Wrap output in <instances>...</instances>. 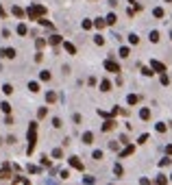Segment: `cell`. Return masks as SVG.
Here are the masks:
<instances>
[{
	"label": "cell",
	"mask_w": 172,
	"mask_h": 185,
	"mask_svg": "<svg viewBox=\"0 0 172 185\" xmlns=\"http://www.w3.org/2000/svg\"><path fill=\"white\" fill-rule=\"evenodd\" d=\"M70 165H72V168H76V170H83V161H81L78 159V157H70Z\"/></svg>",
	"instance_id": "8992f818"
},
{
	"label": "cell",
	"mask_w": 172,
	"mask_h": 185,
	"mask_svg": "<svg viewBox=\"0 0 172 185\" xmlns=\"http://www.w3.org/2000/svg\"><path fill=\"white\" fill-rule=\"evenodd\" d=\"M46 13V7L44 5H31L26 9V15H29V20H39V17Z\"/></svg>",
	"instance_id": "7a4b0ae2"
},
{
	"label": "cell",
	"mask_w": 172,
	"mask_h": 185,
	"mask_svg": "<svg viewBox=\"0 0 172 185\" xmlns=\"http://www.w3.org/2000/svg\"><path fill=\"white\" fill-rule=\"evenodd\" d=\"M140 183H142V185H150V181H148V179H142Z\"/></svg>",
	"instance_id": "816d5d0a"
},
{
	"label": "cell",
	"mask_w": 172,
	"mask_h": 185,
	"mask_svg": "<svg viewBox=\"0 0 172 185\" xmlns=\"http://www.w3.org/2000/svg\"><path fill=\"white\" fill-rule=\"evenodd\" d=\"M170 39H172V33H170Z\"/></svg>",
	"instance_id": "11a10c76"
},
{
	"label": "cell",
	"mask_w": 172,
	"mask_h": 185,
	"mask_svg": "<svg viewBox=\"0 0 172 185\" xmlns=\"http://www.w3.org/2000/svg\"><path fill=\"white\" fill-rule=\"evenodd\" d=\"M59 177H61V179H68V177H70V172H68V170H61Z\"/></svg>",
	"instance_id": "7dc6e473"
},
{
	"label": "cell",
	"mask_w": 172,
	"mask_h": 185,
	"mask_svg": "<svg viewBox=\"0 0 172 185\" xmlns=\"http://www.w3.org/2000/svg\"><path fill=\"white\" fill-rule=\"evenodd\" d=\"M39 163L44 165V168H50V159H48L46 155H41V159H39Z\"/></svg>",
	"instance_id": "4316f807"
},
{
	"label": "cell",
	"mask_w": 172,
	"mask_h": 185,
	"mask_svg": "<svg viewBox=\"0 0 172 185\" xmlns=\"http://www.w3.org/2000/svg\"><path fill=\"white\" fill-rule=\"evenodd\" d=\"M105 70H107V72H115V74H118V72H120V66H118L113 59H107V61H105Z\"/></svg>",
	"instance_id": "277c9868"
},
{
	"label": "cell",
	"mask_w": 172,
	"mask_h": 185,
	"mask_svg": "<svg viewBox=\"0 0 172 185\" xmlns=\"http://www.w3.org/2000/svg\"><path fill=\"white\" fill-rule=\"evenodd\" d=\"M72 120H74L76 124H81V113H74V116H72Z\"/></svg>",
	"instance_id": "bcb514c9"
},
{
	"label": "cell",
	"mask_w": 172,
	"mask_h": 185,
	"mask_svg": "<svg viewBox=\"0 0 172 185\" xmlns=\"http://www.w3.org/2000/svg\"><path fill=\"white\" fill-rule=\"evenodd\" d=\"M57 100V94L55 91H46V103H55Z\"/></svg>",
	"instance_id": "ac0fdd59"
},
{
	"label": "cell",
	"mask_w": 172,
	"mask_h": 185,
	"mask_svg": "<svg viewBox=\"0 0 172 185\" xmlns=\"http://www.w3.org/2000/svg\"><path fill=\"white\" fill-rule=\"evenodd\" d=\"M94 44H96V46H103V44H105V37H103V35H96V37H94Z\"/></svg>",
	"instance_id": "f546056e"
},
{
	"label": "cell",
	"mask_w": 172,
	"mask_h": 185,
	"mask_svg": "<svg viewBox=\"0 0 172 185\" xmlns=\"http://www.w3.org/2000/svg\"><path fill=\"white\" fill-rule=\"evenodd\" d=\"M92 157H94L96 161H100V159H103V150H94V153H92Z\"/></svg>",
	"instance_id": "ab89813d"
},
{
	"label": "cell",
	"mask_w": 172,
	"mask_h": 185,
	"mask_svg": "<svg viewBox=\"0 0 172 185\" xmlns=\"http://www.w3.org/2000/svg\"><path fill=\"white\" fill-rule=\"evenodd\" d=\"M140 118H142V120H148V118H150V109H148V107L140 109Z\"/></svg>",
	"instance_id": "30bf717a"
},
{
	"label": "cell",
	"mask_w": 172,
	"mask_h": 185,
	"mask_svg": "<svg viewBox=\"0 0 172 185\" xmlns=\"http://www.w3.org/2000/svg\"><path fill=\"white\" fill-rule=\"evenodd\" d=\"M152 15H155V17H164V9H161V7H155V9H152Z\"/></svg>",
	"instance_id": "484cf974"
},
{
	"label": "cell",
	"mask_w": 172,
	"mask_h": 185,
	"mask_svg": "<svg viewBox=\"0 0 172 185\" xmlns=\"http://www.w3.org/2000/svg\"><path fill=\"white\" fill-rule=\"evenodd\" d=\"M137 100H140V96H135V94L126 96V103H129V105H137Z\"/></svg>",
	"instance_id": "5bb4252c"
},
{
	"label": "cell",
	"mask_w": 172,
	"mask_h": 185,
	"mask_svg": "<svg viewBox=\"0 0 172 185\" xmlns=\"http://www.w3.org/2000/svg\"><path fill=\"white\" fill-rule=\"evenodd\" d=\"M150 68L155 72H159V74H166V66L161 61H157V59H150Z\"/></svg>",
	"instance_id": "3957f363"
},
{
	"label": "cell",
	"mask_w": 172,
	"mask_h": 185,
	"mask_svg": "<svg viewBox=\"0 0 172 185\" xmlns=\"http://www.w3.org/2000/svg\"><path fill=\"white\" fill-rule=\"evenodd\" d=\"M35 144H37V122H31L29 124V148H26L29 155L35 150Z\"/></svg>",
	"instance_id": "6da1fadb"
},
{
	"label": "cell",
	"mask_w": 172,
	"mask_h": 185,
	"mask_svg": "<svg viewBox=\"0 0 172 185\" xmlns=\"http://www.w3.org/2000/svg\"><path fill=\"white\" fill-rule=\"evenodd\" d=\"M26 33H29V26H26V24H17V35H26Z\"/></svg>",
	"instance_id": "4fadbf2b"
},
{
	"label": "cell",
	"mask_w": 172,
	"mask_h": 185,
	"mask_svg": "<svg viewBox=\"0 0 172 185\" xmlns=\"http://www.w3.org/2000/svg\"><path fill=\"white\" fill-rule=\"evenodd\" d=\"M109 89H111V83L107 81V79H105V81H100V91H109Z\"/></svg>",
	"instance_id": "2e32d148"
},
{
	"label": "cell",
	"mask_w": 172,
	"mask_h": 185,
	"mask_svg": "<svg viewBox=\"0 0 172 185\" xmlns=\"http://www.w3.org/2000/svg\"><path fill=\"white\" fill-rule=\"evenodd\" d=\"M83 183H85V185H94V183H96V179L87 174V177H83Z\"/></svg>",
	"instance_id": "f1b7e54d"
},
{
	"label": "cell",
	"mask_w": 172,
	"mask_h": 185,
	"mask_svg": "<svg viewBox=\"0 0 172 185\" xmlns=\"http://www.w3.org/2000/svg\"><path fill=\"white\" fill-rule=\"evenodd\" d=\"M26 170H29L31 174H37V172H39V165H33V163H29V165H26Z\"/></svg>",
	"instance_id": "83f0119b"
},
{
	"label": "cell",
	"mask_w": 172,
	"mask_h": 185,
	"mask_svg": "<svg viewBox=\"0 0 172 185\" xmlns=\"http://www.w3.org/2000/svg\"><path fill=\"white\" fill-rule=\"evenodd\" d=\"M0 109H2L5 113H7V116L11 113V105H9V103H2V105H0Z\"/></svg>",
	"instance_id": "836d02e7"
},
{
	"label": "cell",
	"mask_w": 172,
	"mask_h": 185,
	"mask_svg": "<svg viewBox=\"0 0 172 185\" xmlns=\"http://www.w3.org/2000/svg\"><path fill=\"white\" fill-rule=\"evenodd\" d=\"M52 157H55V159H61V157H63V150H61V148H55V150H52Z\"/></svg>",
	"instance_id": "e575fe53"
},
{
	"label": "cell",
	"mask_w": 172,
	"mask_h": 185,
	"mask_svg": "<svg viewBox=\"0 0 172 185\" xmlns=\"http://www.w3.org/2000/svg\"><path fill=\"white\" fill-rule=\"evenodd\" d=\"M92 26H94V22H92V20H83V29H85V31H89Z\"/></svg>",
	"instance_id": "60d3db41"
},
{
	"label": "cell",
	"mask_w": 172,
	"mask_h": 185,
	"mask_svg": "<svg viewBox=\"0 0 172 185\" xmlns=\"http://www.w3.org/2000/svg\"><path fill=\"white\" fill-rule=\"evenodd\" d=\"M35 44H37V48H44V46H46V39H44V37H37Z\"/></svg>",
	"instance_id": "d590c367"
},
{
	"label": "cell",
	"mask_w": 172,
	"mask_h": 185,
	"mask_svg": "<svg viewBox=\"0 0 172 185\" xmlns=\"http://www.w3.org/2000/svg\"><path fill=\"white\" fill-rule=\"evenodd\" d=\"M148 37H150V42H152V44H157V42H159V31H150Z\"/></svg>",
	"instance_id": "603a6c76"
},
{
	"label": "cell",
	"mask_w": 172,
	"mask_h": 185,
	"mask_svg": "<svg viewBox=\"0 0 172 185\" xmlns=\"http://www.w3.org/2000/svg\"><path fill=\"white\" fill-rule=\"evenodd\" d=\"M29 89H31L33 94H35V91H39V85H37L35 81H31V83H29Z\"/></svg>",
	"instance_id": "d6a6232c"
},
{
	"label": "cell",
	"mask_w": 172,
	"mask_h": 185,
	"mask_svg": "<svg viewBox=\"0 0 172 185\" xmlns=\"http://www.w3.org/2000/svg\"><path fill=\"white\" fill-rule=\"evenodd\" d=\"M105 20H107V26H113V24H115V20H118V17H115V13H109V15L105 17Z\"/></svg>",
	"instance_id": "9a60e30c"
},
{
	"label": "cell",
	"mask_w": 172,
	"mask_h": 185,
	"mask_svg": "<svg viewBox=\"0 0 172 185\" xmlns=\"http://www.w3.org/2000/svg\"><path fill=\"white\" fill-rule=\"evenodd\" d=\"M94 26H96V29H103V26H107V20L98 17V20H94Z\"/></svg>",
	"instance_id": "44dd1931"
},
{
	"label": "cell",
	"mask_w": 172,
	"mask_h": 185,
	"mask_svg": "<svg viewBox=\"0 0 172 185\" xmlns=\"http://www.w3.org/2000/svg\"><path fill=\"white\" fill-rule=\"evenodd\" d=\"M109 185H113V183H109Z\"/></svg>",
	"instance_id": "6f0895ef"
},
{
	"label": "cell",
	"mask_w": 172,
	"mask_h": 185,
	"mask_svg": "<svg viewBox=\"0 0 172 185\" xmlns=\"http://www.w3.org/2000/svg\"><path fill=\"white\" fill-rule=\"evenodd\" d=\"M142 74H144V76H152L155 72H152V68H142Z\"/></svg>",
	"instance_id": "f35d334b"
},
{
	"label": "cell",
	"mask_w": 172,
	"mask_h": 185,
	"mask_svg": "<svg viewBox=\"0 0 172 185\" xmlns=\"http://www.w3.org/2000/svg\"><path fill=\"white\" fill-rule=\"evenodd\" d=\"M52 126H55V128H61L63 124H61V118H55V120H52Z\"/></svg>",
	"instance_id": "7bdbcfd3"
},
{
	"label": "cell",
	"mask_w": 172,
	"mask_h": 185,
	"mask_svg": "<svg viewBox=\"0 0 172 185\" xmlns=\"http://www.w3.org/2000/svg\"><path fill=\"white\" fill-rule=\"evenodd\" d=\"M129 42H131V44L135 46V44H137V42H140V37H137V35H135V33H131V35H129Z\"/></svg>",
	"instance_id": "74e56055"
},
{
	"label": "cell",
	"mask_w": 172,
	"mask_h": 185,
	"mask_svg": "<svg viewBox=\"0 0 172 185\" xmlns=\"http://www.w3.org/2000/svg\"><path fill=\"white\" fill-rule=\"evenodd\" d=\"M166 155H172V144H168V146H166Z\"/></svg>",
	"instance_id": "f907efd6"
},
{
	"label": "cell",
	"mask_w": 172,
	"mask_h": 185,
	"mask_svg": "<svg viewBox=\"0 0 172 185\" xmlns=\"http://www.w3.org/2000/svg\"><path fill=\"white\" fill-rule=\"evenodd\" d=\"M133 153H135V146H126L124 150L120 153V157H129V155H133Z\"/></svg>",
	"instance_id": "7c38bea8"
},
{
	"label": "cell",
	"mask_w": 172,
	"mask_h": 185,
	"mask_svg": "<svg viewBox=\"0 0 172 185\" xmlns=\"http://www.w3.org/2000/svg\"><path fill=\"white\" fill-rule=\"evenodd\" d=\"M170 163H172L170 157H164V159H159V168H166V165H170Z\"/></svg>",
	"instance_id": "cb8c5ba5"
},
{
	"label": "cell",
	"mask_w": 172,
	"mask_h": 185,
	"mask_svg": "<svg viewBox=\"0 0 172 185\" xmlns=\"http://www.w3.org/2000/svg\"><path fill=\"white\" fill-rule=\"evenodd\" d=\"M39 79H41V81H50V72H48V70L39 72Z\"/></svg>",
	"instance_id": "4dcf8cb0"
},
{
	"label": "cell",
	"mask_w": 172,
	"mask_h": 185,
	"mask_svg": "<svg viewBox=\"0 0 172 185\" xmlns=\"http://www.w3.org/2000/svg\"><path fill=\"white\" fill-rule=\"evenodd\" d=\"M92 142H94V133H89V131L83 133V144H92Z\"/></svg>",
	"instance_id": "8fae6325"
},
{
	"label": "cell",
	"mask_w": 172,
	"mask_h": 185,
	"mask_svg": "<svg viewBox=\"0 0 172 185\" xmlns=\"http://www.w3.org/2000/svg\"><path fill=\"white\" fill-rule=\"evenodd\" d=\"M113 126H115V120H111V118H109V120H107V122L103 124V131L107 133V131H111V128H113Z\"/></svg>",
	"instance_id": "9c48e42d"
},
{
	"label": "cell",
	"mask_w": 172,
	"mask_h": 185,
	"mask_svg": "<svg viewBox=\"0 0 172 185\" xmlns=\"http://www.w3.org/2000/svg\"><path fill=\"white\" fill-rule=\"evenodd\" d=\"M155 128H157V133H166V131H168L166 122H157V124H155Z\"/></svg>",
	"instance_id": "e0dca14e"
},
{
	"label": "cell",
	"mask_w": 172,
	"mask_h": 185,
	"mask_svg": "<svg viewBox=\"0 0 172 185\" xmlns=\"http://www.w3.org/2000/svg\"><path fill=\"white\" fill-rule=\"evenodd\" d=\"M161 85H170V79H168V74H161Z\"/></svg>",
	"instance_id": "ee69618b"
},
{
	"label": "cell",
	"mask_w": 172,
	"mask_h": 185,
	"mask_svg": "<svg viewBox=\"0 0 172 185\" xmlns=\"http://www.w3.org/2000/svg\"><path fill=\"white\" fill-rule=\"evenodd\" d=\"M113 174H115V177H118V179H120V177H122V174H124V168H122V165H120V163H113Z\"/></svg>",
	"instance_id": "ba28073f"
},
{
	"label": "cell",
	"mask_w": 172,
	"mask_h": 185,
	"mask_svg": "<svg viewBox=\"0 0 172 185\" xmlns=\"http://www.w3.org/2000/svg\"><path fill=\"white\" fill-rule=\"evenodd\" d=\"M129 54H131L129 46H122V48H120V57H122V59H126V57H129Z\"/></svg>",
	"instance_id": "ffe728a7"
},
{
	"label": "cell",
	"mask_w": 172,
	"mask_h": 185,
	"mask_svg": "<svg viewBox=\"0 0 172 185\" xmlns=\"http://www.w3.org/2000/svg\"><path fill=\"white\" fill-rule=\"evenodd\" d=\"M166 2H172V0H166Z\"/></svg>",
	"instance_id": "db71d44e"
},
{
	"label": "cell",
	"mask_w": 172,
	"mask_h": 185,
	"mask_svg": "<svg viewBox=\"0 0 172 185\" xmlns=\"http://www.w3.org/2000/svg\"><path fill=\"white\" fill-rule=\"evenodd\" d=\"M11 13H13L15 17H22V15H24V11H22L20 7H11Z\"/></svg>",
	"instance_id": "7402d4cb"
},
{
	"label": "cell",
	"mask_w": 172,
	"mask_h": 185,
	"mask_svg": "<svg viewBox=\"0 0 172 185\" xmlns=\"http://www.w3.org/2000/svg\"><path fill=\"white\" fill-rule=\"evenodd\" d=\"M37 22H39L41 26H46V29H55V26H52V22H48V20H46V17H39V20H37Z\"/></svg>",
	"instance_id": "d6986e66"
},
{
	"label": "cell",
	"mask_w": 172,
	"mask_h": 185,
	"mask_svg": "<svg viewBox=\"0 0 172 185\" xmlns=\"http://www.w3.org/2000/svg\"><path fill=\"white\" fill-rule=\"evenodd\" d=\"M155 183H157V185H168V179L164 177V174H159V177L155 179Z\"/></svg>",
	"instance_id": "d4e9b609"
},
{
	"label": "cell",
	"mask_w": 172,
	"mask_h": 185,
	"mask_svg": "<svg viewBox=\"0 0 172 185\" xmlns=\"http://www.w3.org/2000/svg\"><path fill=\"white\" fill-rule=\"evenodd\" d=\"M0 57H2V59H13L15 57V50L13 48H0Z\"/></svg>",
	"instance_id": "5b68a950"
},
{
	"label": "cell",
	"mask_w": 172,
	"mask_h": 185,
	"mask_svg": "<svg viewBox=\"0 0 172 185\" xmlns=\"http://www.w3.org/2000/svg\"><path fill=\"white\" fill-rule=\"evenodd\" d=\"M148 142V133H144V135H140V140H137V144H146Z\"/></svg>",
	"instance_id": "b9f144b4"
},
{
	"label": "cell",
	"mask_w": 172,
	"mask_h": 185,
	"mask_svg": "<svg viewBox=\"0 0 172 185\" xmlns=\"http://www.w3.org/2000/svg\"><path fill=\"white\" fill-rule=\"evenodd\" d=\"M48 42H50V44H59V42H61V37H59V35H52Z\"/></svg>",
	"instance_id": "f6af8a7d"
},
{
	"label": "cell",
	"mask_w": 172,
	"mask_h": 185,
	"mask_svg": "<svg viewBox=\"0 0 172 185\" xmlns=\"http://www.w3.org/2000/svg\"><path fill=\"white\" fill-rule=\"evenodd\" d=\"M22 183H24V185H31V181H26V179H22Z\"/></svg>",
	"instance_id": "f5cc1de1"
},
{
	"label": "cell",
	"mask_w": 172,
	"mask_h": 185,
	"mask_svg": "<svg viewBox=\"0 0 172 185\" xmlns=\"http://www.w3.org/2000/svg\"><path fill=\"white\" fill-rule=\"evenodd\" d=\"M46 113H48V107H39V111H37V118H46Z\"/></svg>",
	"instance_id": "1f68e13d"
},
{
	"label": "cell",
	"mask_w": 172,
	"mask_h": 185,
	"mask_svg": "<svg viewBox=\"0 0 172 185\" xmlns=\"http://www.w3.org/2000/svg\"><path fill=\"white\" fill-rule=\"evenodd\" d=\"M63 50H66L68 54H76V48H74L70 42H63Z\"/></svg>",
	"instance_id": "52a82bcc"
},
{
	"label": "cell",
	"mask_w": 172,
	"mask_h": 185,
	"mask_svg": "<svg viewBox=\"0 0 172 185\" xmlns=\"http://www.w3.org/2000/svg\"><path fill=\"white\" fill-rule=\"evenodd\" d=\"M2 91H5V94H11V91H13V85H11V83H7V85H2Z\"/></svg>",
	"instance_id": "8d00e7d4"
},
{
	"label": "cell",
	"mask_w": 172,
	"mask_h": 185,
	"mask_svg": "<svg viewBox=\"0 0 172 185\" xmlns=\"http://www.w3.org/2000/svg\"><path fill=\"white\" fill-rule=\"evenodd\" d=\"M170 181H172V174H170Z\"/></svg>",
	"instance_id": "9f6ffc18"
},
{
	"label": "cell",
	"mask_w": 172,
	"mask_h": 185,
	"mask_svg": "<svg viewBox=\"0 0 172 185\" xmlns=\"http://www.w3.org/2000/svg\"><path fill=\"white\" fill-rule=\"evenodd\" d=\"M2 37H11V31H9V29H2Z\"/></svg>",
	"instance_id": "c3c4849f"
},
{
	"label": "cell",
	"mask_w": 172,
	"mask_h": 185,
	"mask_svg": "<svg viewBox=\"0 0 172 185\" xmlns=\"http://www.w3.org/2000/svg\"><path fill=\"white\" fill-rule=\"evenodd\" d=\"M109 148L111 150H118V142H109Z\"/></svg>",
	"instance_id": "681fc988"
}]
</instances>
